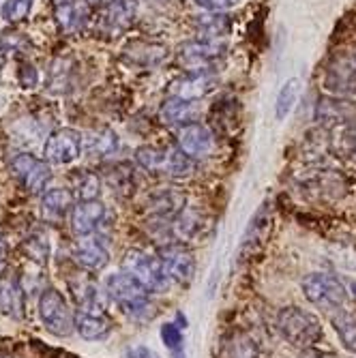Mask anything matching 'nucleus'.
I'll use <instances>...</instances> for the list:
<instances>
[{"instance_id":"1","label":"nucleus","mask_w":356,"mask_h":358,"mask_svg":"<svg viewBox=\"0 0 356 358\" xmlns=\"http://www.w3.org/2000/svg\"><path fill=\"white\" fill-rule=\"evenodd\" d=\"M110 301H114L131 320H152L157 313L155 303L150 301V292L127 271L114 273L104 283Z\"/></svg>"},{"instance_id":"2","label":"nucleus","mask_w":356,"mask_h":358,"mask_svg":"<svg viewBox=\"0 0 356 358\" xmlns=\"http://www.w3.org/2000/svg\"><path fill=\"white\" fill-rule=\"evenodd\" d=\"M281 337L297 350L313 348L322 339V322L315 313L301 307H283L277 315Z\"/></svg>"},{"instance_id":"3","label":"nucleus","mask_w":356,"mask_h":358,"mask_svg":"<svg viewBox=\"0 0 356 358\" xmlns=\"http://www.w3.org/2000/svg\"><path fill=\"white\" fill-rule=\"evenodd\" d=\"M138 166L150 174L170 176V178H187L196 170V161L176 148H161V146H142L136 150Z\"/></svg>"},{"instance_id":"4","label":"nucleus","mask_w":356,"mask_h":358,"mask_svg":"<svg viewBox=\"0 0 356 358\" xmlns=\"http://www.w3.org/2000/svg\"><path fill=\"white\" fill-rule=\"evenodd\" d=\"M122 271L131 273L148 292H164L170 283L159 253L146 249H129L122 257Z\"/></svg>"},{"instance_id":"5","label":"nucleus","mask_w":356,"mask_h":358,"mask_svg":"<svg viewBox=\"0 0 356 358\" xmlns=\"http://www.w3.org/2000/svg\"><path fill=\"white\" fill-rule=\"evenodd\" d=\"M301 287H303L305 299L313 307H318L322 311L341 309L346 305V299H348L346 285L335 275H329V273H311V275H307L303 279Z\"/></svg>"},{"instance_id":"6","label":"nucleus","mask_w":356,"mask_h":358,"mask_svg":"<svg viewBox=\"0 0 356 358\" xmlns=\"http://www.w3.org/2000/svg\"><path fill=\"white\" fill-rule=\"evenodd\" d=\"M39 317L43 327L56 337H69L76 331V313L54 287H43L39 299Z\"/></svg>"},{"instance_id":"7","label":"nucleus","mask_w":356,"mask_h":358,"mask_svg":"<svg viewBox=\"0 0 356 358\" xmlns=\"http://www.w3.org/2000/svg\"><path fill=\"white\" fill-rule=\"evenodd\" d=\"M325 88L335 96H350L356 92V54L335 52L327 64Z\"/></svg>"},{"instance_id":"8","label":"nucleus","mask_w":356,"mask_h":358,"mask_svg":"<svg viewBox=\"0 0 356 358\" xmlns=\"http://www.w3.org/2000/svg\"><path fill=\"white\" fill-rule=\"evenodd\" d=\"M84 150V138L76 129H56L50 134L45 146H43V159L52 166H67L76 161Z\"/></svg>"},{"instance_id":"9","label":"nucleus","mask_w":356,"mask_h":358,"mask_svg":"<svg viewBox=\"0 0 356 358\" xmlns=\"http://www.w3.org/2000/svg\"><path fill=\"white\" fill-rule=\"evenodd\" d=\"M11 172L32 195L45 193V187L52 180V170L45 164V159L41 161L30 152H20L11 159Z\"/></svg>"},{"instance_id":"10","label":"nucleus","mask_w":356,"mask_h":358,"mask_svg":"<svg viewBox=\"0 0 356 358\" xmlns=\"http://www.w3.org/2000/svg\"><path fill=\"white\" fill-rule=\"evenodd\" d=\"M225 54V48L217 41H187L178 48L176 60L183 69L189 71H213V64L221 60Z\"/></svg>"},{"instance_id":"11","label":"nucleus","mask_w":356,"mask_h":358,"mask_svg":"<svg viewBox=\"0 0 356 358\" xmlns=\"http://www.w3.org/2000/svg\"><path fill=\"white\" fill-rule=\"evenodd\" d=\"M159 257L172 281L180 285H189L193 277H196V255L183 243H170L166 247H161Z\"/></svg>"},{"instance_id":"12","label":"nucleus","mask_w":356,"mask_h":358,"mask_svg":"<svg viewBox=\"0 0 356 358\" xmlns=\"http://www.w3.org/2000/svg\"><path fill=\"white\" fill-rule=\"evenodd\" d=\"M73 257L82 268L90 273H99L110 262V251L104 236L94 232L88 236H78V241L73 243Z\"/></svg>"},{"instance_id":"13","label":"nucleus","mask_w":356,"mask_h":358,"mask_svg":"<svg viewBox=\"0 0 356 358\" xmlns=\"http://www.w3.org/2000/svg\"><path fill=\"white\" fill-rule=\"evenodd\" d=\"M176 142L178 148L193 161L208 157V152L213 150V134L208 131V127L200 122H189L185 127H178Z\"/></svg>"},{"instance_id":"14","label":"nucleus","mask_w":356,"mask_h":358,"mask_svg":"<svg viewBox=\"0 0 356 358\" xmlns=\"http://www.w3.org/2000/svg\"><path fill=\"white\" fill-rule=\"evenodd\" d=\"M106 206L99 200H88L80 202L71 210V230L76 236H88L101 230V225L106 223Z\"/></svg>"},{"instance_id":"15","label":"nucleus","mask_w":356,"mask_h":358,"mask_svg":"<svg viewBox=\"0 0 356 358\" xmlns=\"http://www.w3.org/2000/svg\"><path fill=\"white\" fill-rule=\"evenodd\" d=\"M217 88V76L213 71H189L172 84V94L187 101H200Z\"/></svg>"},{"instance_id":"16","label":"nucleus","mask_w":356,"mask_h":358,"mask_svg":"<svg viewBox=\"0 0 356 358\" xmlns=\"http://www.w3.org/2000/svg\"><path fill=\"white\" fill-rule=\"evenodd\" d=\"M0 311L11 320L26 315V289L13 275H0Z\"/></svg>"},{"instance_id":"17","label":"nucleus","mask_w":356,"mask_h":358,"mask_svg":"<svg viewBox=\"0 0 356 358\" xmlns=\"http://www.w3.org/2000/svg\"><path fill=\"white\" fill-rule=\"evenodd\" d=\"M71 287H73L76 301L80 305V311H90V313H101V315H106L108 301H110L106 287H101L99 283L88 279V277H82L80 281L71 283Z\"/></svg>"},{"instance_id":"18","label":"nucleus","mask_w":356,"mask_h":358,"mask_svg":"<svg viewBox=\"0 0 356 358\" xmlns=\"http://www.w3.org/2000/svg\"><path fill=\"white\" fill-rule=\"evenodd\" d=\"M73 210V193L69 189H50L41 198V217L50 225H58Z\"/></svg>"},{"instance_id":"19","label":"nucleus","mask_w":356,"mask_h":358,"mask_svg":"<svg viewBox=\"0 0 356 358\" xmlns=\"http://www.w3.org/2000/svg\"><path fill=\"white\" fill-rule=\"evenodd\" d=\"M138 15V0H112L101 13V24L110 35L127 30Z\"/></svg>"},{"instance_id":"20","label":"nucleus","mask_w":356,"mask_h":358,"mask_svg":"<svg viewBox=\"0 0 356 358\" xmlns=\"http://www.w3.org/2000/svg\"><path fill=\"white\" fill-rule=\"evenodd\" d=\"M315 120L333 127L350 124L356 120V106L350 101H341L337 96H325L315 106Z\"/></svg>"},{"instance_id":"21","label":"nucleus","mask_w":356,"mask_h":358,"mask_svg":"<svg viewBox=\"0 0 356 358\" xmlns=\"http://www.w3.org/2000/svg\"><path fill=\"white\" fill-rule=\"evenodd\" d=\"M185 193L180 189H161L148 200V215L159 221H172L180 210H185Z\"/></svg>"},{"instance_id":"22","label":"nucleus","mask_w":356,"mask_h":358,"mask_svg":"<svg viewBox=\"0 0 356 358\" xmlns=\"http://www.w3.org/2000/svg\"><path fill=\"white\" fill-rule=\"evenodd\" d=\"M196 116H198L196 101H187V99H180V96H174V94L170 96V99H166L159 110L161 122H166L170 127H185L189 122H196Z\"/></svg>"},{"instance_id":"23","label":"nucleus","mask_w":356,"mask_h":358,"mask_svg":"<svg viewBox=\"0 0 356 358\" xmlns=\"http://www.w3.org/2000/svg\"><path fill=\"white\" fill-rule=\"evenodd\" d=\"M204 219L198 210H191V208H185L180 210L172 221H170V230H172V236L178 241V243H189L193 238H200L202 232H204Z\"/></svg>"},{"instance_id":"24","label":"nucleus","mask_w":356,"mask_h":358,"mask_svg":"<svg viewBox=\"0 0 356 358\" xmlns=\"http://www.w3.org/2000/svg\"><path fill=\"white\" fill-rule=\"evenodd\" d=\"M76 331L86 341H101L110 335L112 327L108 315L101 313H90V311H78L76 313Z\"/></svg>"},{"instance_id":"25","label":"nucleus","mask_w":356,"mask_h":358,"mask_svg":"<svg viewBox=\"0 0 356 358\" xmlns=\"http://www.w3.org/2000/svg\"><path fill=\"white\" fill-rule=\"evenodd\" d=\"M56 22L62 32H80L88 22L86 5H78L71 3V0L69 3L56 5Z\"/></svg>"},{"instance_id":"26","label":"nucleus","mask_w":356,"mask_h":358,"mask_svg":"<svg viewBox=\"0 0 356 358\" xmlns=\"http://www.w3.org/2000/svg\"><path fill=\"white\" fill-rule=\"evenodd\" d=\"M230 17L219 11H213L208 15H198L196 20V30L200 32V39L204 41H217L230 32Z\"/></svg>"},{"instance_id":"27","label":"nucleus","mask_w":356,"mask_h":358,"mask_svg":"<svg viewBox=\"0 0 356 358\" xmlns=\"http://www.w3.org/2000/svg\"><path fill=\"white\" fill-rule=\"evenodd\" d=\"M331 324H333L335 333L339 335L343 348L350 350L352 354H356V311L337 309V315H333Z\"/></svg>"},{"instance_id":"28","label":"nucleus","mask_w":356,"mask_h":358,"mask_svg":"<svg viewBox=\"0 0 356 358\" xmlns=\"http://www.w3.org/2000/svg\"><path fill=\"white\" fill-rule=\"evenodd\" d=\"M84 148L92 157L112 155L118 148V136L112 129H99V131H92L88 138H84Z\"/></svg>"},{"instance_id":"29","label":"nucleus","mask_w":356,"mask_h":358,"mask_svg":"<svg viewBox=\"0 0 356 358\" xmlns=\"http://www.w3.org/2000/svg\"><path fill=\"white\" fill-rule=\"evenodd\" d=\"M127 52H129V58L138 62L140 67H155V64H159L168 56V48L157 45V43H136Z\"/></svg>"},{"instance_id":"30","label":"nucleus","mask_w":356,"mask_h":358,"mask_svg":"<svg viewBox=\"0 0 356 358\" xmlns=\"http://www.w3.org/2000/svg\"><path fill=\"white\" fill-rule=\"evenodd\" d=\"M24 253L28 255L30 262H35L37 266H45L48 257H50V238H48V234L41 232V230L32 232L24 241Z\"/></svg>"},{"instance_id":"31","label":"nucleus","mask_w":356,"mask_h":358,"mask_svg":"<svg viewBox=\"0 0 356 358\" xmlns=\"http://www.w3.org/2000/svg\"><path fill=\"white\" fill-rule=\"evenodd\" d=\"M108 182L112 187V191H116L118 195H122V198H127V195L134 193V168L129 164H116L114 168L108 170Z\"/></svg>"},{"instance_id":"32","label":"nucleus","mask_w":356,"mask_h":358,"mask_svg":"<svg viewBox=\"0 0 356 358\" xmlns=\"http://www.w3.org/2000/svg\"><path fill=\"white\" fill-rule=\"evenodd\" d=\"M73 185H76V198L80 202H88V200H97L101 193V178L94 172L82 170L73 176Z\"/></svg>"},{"instance_id":"33","label":"nucleus","mask_w":356,"mask_h":358,"mask_svg":"<svg viewBox=\"0 0 356 358\" xmlns=\"http://www.w3.org/2000/svg\"><path fill=\"white\" fill-rule=\"evenodd\" d=\"M223 354L225 358H260V348H257V343L249 335L236 333L225 343Z\"/></svg>"},{"instance_id":"34","label":"nucleus","mask_w":356,"mask_h":358,"mask_svg":"<svg viewBox=\"0 0 356 358\" xmlns=\"http://www.w3.org/2000/svg\"><path fill=\"white\" fill-rule=\"evenodd\" d=\"M299 92H301V82L297 78L287 80L283 84V88L277 94V106H275V114H277L279 120H283L290 112H292V108H294V103L299 99Z\"/></svg>"},{"instance_id":"35","label":"nucleus","mask_w":356,"mask_h":358,"mask_svg":"<svg viewBox=\"0 0 356 358\" xmlns=\"http://www.w3.org/2000/svg\"><path fill=\"white\" fill-rule=\"evenodd\" d=\"M335 148L341 157H346L356 164V120L339 127L337 138H335Z\"/></svg>"},{"instance_id":"36","label":"nucleus","mask_w":356,"mask_h":358,"mask_svg":"<svg viewBox=\"0 0 356 358\" xmlns=\"http://www.w3.org/2000/svg\"><path fill=\"white\" fill-rule=\"evenodd\" d=\"M32 3H35V0H5L3 9H0V15H3V20L9 24H17L30 15Z\"/></svg>"},{"instance_id":"37","label":"nucleus","mask_w":356,"mask_h":358,"mask_svg":"<svg viewBox=\"0 0 356 358\" xmlns=\"http://www.w3.org/2000/svg\"><path fill=\"white\" fill-rule=\"evenodd\" d=\"M161 339H164L168 350L174 352V356L185 354L183 352V333L176 324H164V327H161Z\"/></svg>"},{"instance_id":"38","label":"nucleus","mask_w":356,"mask_h":358,"mask_svg":"<svg viewBox=\"0 0 356 358\" xmlns=\"http://www.w3.org/2000/svg\"><path fill=\"white\" fill-rule=\"evenodd\" d=\"M26 45L28 43L22 37V32L7 30V32H3V35H0V50H3L5 54H17L22 50H26Z\"/></svg>"},{"instance_id":"39","label":"nucleus","mask_w":356,"mask_h":358,"mask_svg":"<svg viewBox=\"0 0 356 358\" xmlns=\"http://www.w3.org/2000/svg\"><path fill=\"white\" fill-rule=\"evenodd\" d=\"M17 78L22 88H35L39 84V71L32 67L30 62H22L20 69H17Z\"/></svg>"},{"instance_id":"40","label":"nucleus","mask_w":356,"mask_h":358,"mask_svg":"<svg viewBox=\"0 0 356 358\" xmlns=\"http://www.w3.org/2000/svg\"><path fill=\"white\" fill-rule=\"evenodd\" d=\"M193 3L206 11H225V9L238 5L241 0H193Z\"/></svg>"},{"instance_id":"41","label":"nucleus","mask_w":356,"mask_h":358,"mask_svg":"<svg viewBox=\"0 0 356 358\" xmlns=\"http://www.w3.org/2000/svg\"><path fill=\"white\" fill-rule=\"evenodd\" d=\"M124 358H161V356L146 345H131L124 350Z\"/></svg>"},{"instance_id":"42","label":"nucleus","mask_w":356,"mask_h":358,"mask_svg":"<svg viewBox=\"0 0 356 358\" xmlns=\"http://www.w3.org/2000/svg\"><path fill=\"white\" fill-rule=\"evenodd\" d=\"M299 358H339V356L333 354V352H329V350H318V348L313 345V348L301 350Z\"/></svg>"},{"instance_id":"43","label":"nucleus","mask_w":356,"mask_h":358,"mask_svg":"<svg viewBox=\"0 0 356 358\" xmlns=\"http://www.w3.org/2000/svg\"><path fill=\"white\" fill-rule=\"evenodd\" d=\"M5 264H7V241H5L3 232H0V273H3Z\"/></svg>"},{"instance_id":"44","label":"nucleus","mask_w":356,"mask_h":358,"mask_svg":"<svg viewBox=\"0 0 356 358\" xmlns=\"http://www.w3.org/2000/svg\"><path fill=\"white\" fill-rule=\"evenodd\" d=\"M108 3H112V0H86V5H90V7H101Z\"/></svg>"},{"instance_id":"45","label":"nucleus","mask_w":356,"mask_h":358,"mask_svg":"<svg viewBox=\"0 0 356 358\" xmlns=\"http://www.w3.org/2000/svg\"><path fill=\"white\" fill-rule=\"evenodd\" d=\"M5 58H7V54L0 50V76H3V67H5Z\"/></svg>"},{"instance_id":"46","label":"nucleus","mask_w":356,"mask_h":358,"mask_svg":"<svg viewBox=\"0 0 356 358\" xmlns=\"http://www.w3.org/2000/svg\"><path fill=\"white\" fill-rule=\"evenodd\" d=\"M56 5H62V3H69V0H54Z\"/></svg>"},{"instance_id":"47","label":"nucleus","mask_w":356,"mask_h":358,"mask_svg":"<svg viewBox=\"0 0 356 358\" xmlns=\"http://www.w3.org/2000/svg\"><path fill=\"white\" fill-rule=\"evenodd\" d=\"M352 292H354V296H356V283H352Z\"/></svg>"},{"instance_id":"48","label":"nucleus","mask_w":356,"mask_h":358,"mask_svg":"<svg viewBox=\"0 0 356 358\" xmlns=\"http://www.w3.org/2000/svg\"><path fill=\"white\" fill-rule=\"evenodd\" d=\"M0 358H3V356H0Z\"/></svg>"}]
</instances>
